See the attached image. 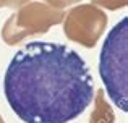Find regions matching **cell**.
<instances>
[{
  "instance_id": "obj_5",
  "label": "cell",
  "mask_w": 128,
  "mask_h": 123,
  "mask_svg": "<svg viewBox=\"0 0 128 123\" xmlns=\"http://www.w3.org/2000/svg\"><path fill=\"white\" fill-rule=\"evenodd\" d=\"M92 101H94V110L91 114L88 123H114L115 122V115H114L112 107L106 101L104 89H97L96 97H92Z\"/></svg>"
},
{
  "instance_id": "obj_7",
  "label": "cell",
  "mask_w": 128,
  "mask_h": 123,
  "mask_svg": "<svg viewBox=\"0 0 128 123\" xmlns=\"http://www.w3.org/2000/svg\"><path fill=\"white\" fill-rule=\"evenodd\" d=\"M42 2L47 3V5H50V6H54V8L62 10V8H66V6L73 5V3L81 2V0H42Z\"/></svg>"
},
{
  "instance_id": "obj_1",
  "label": "cell",
  "mask_w": 128,
  "mask_h": 123,
  "mask_svg": "<svg viewBox=\"0 0 128 123\" xmlns=\"http://www.w3.org/2000/svg\"><path fill=\"white\" fill-rule=\"evenodd\" d=\"M3 91L24 123H68L92 102L94 83L89 66L73 49L29 42L10 62Z\"/></svg>"
},
{
  "instance_id": "obj_10",
  "label": "cell",
  "mask_w": 128,
  "mask_h": 123,
  "mask_svg": "<svg viewBox=\"0 0 128 123\" xmlns=\"http://www.w3.org/2000/svg\"><path fill=\"white\" fill-rule=\"evenodd\" d=\"M0 123H5V122H3V118H2V117H0Z\"/></svg>"
},
{
  "instance_id": "obj_6",
  "label": "cell",
  "mask_w": 128,
  "mask_h": 123,
  "mask_svg": "<svg viewBox=\"0 0 128 123\" xmlns=\"http://www.w3.org/2000/svg\"><path fill=\"white\" fill-rule=\"evenodd\" d=\"M92 5L99 6V8H107V10H118L126 6L128 0H91Z\"/></svg>"
},
{
  "instance_id": "obj_9",
  "label": "cell",
  "mask_w": 128,
  "mask_h": 123,
  "mask_svg": "<svg viewBox=\"0 0 128 123\" xmlns=\"http://www.w3.org/2000/svg\"><path fill=\"white\" fill-rule=\"evenodd\" d=\"M2 6H5V0H0V8Z\"/></svg>"
},
{
  "instance_id": "obj_4",
  "label": "cell",
  "mask_w": 128,
  "mask_h": 123,
  "mask_svg": "<svg viewBox=\"0 0 128 123\" xmlns=\"http://www.w3.org/2000/svg\"><path fill=\"white\" fill-rule=\"evenodd\" d=\"M107 28V15L92 3L72 8L63 18V32L70 41L91 49L97 44Z\"/></svg>"
},
{
  "instance_id": "obj_3",
  "label": "cell",
  "mask_w": 128,
  "mask_h": 123,
  "mask_svg": "<svg viewBox=\"0 0 128 123\" xmlns=\"http://www.w3.org/2000/svg\"><path fill=\"white\" fill-rule=\"evenodd\" d=\"M63 18V10L54 8L44 2H28L6 19L2 28V39L8 45H16L28 36L47 32L52 26L62 23Z\"/></svg>"
},
{
  "instance_id": "obj_2",
  "label": "cell",
  "mask_w": 128,
  "mask_h": 123,
  "mask_svg": "<svg viewBox=\"0 0 128 123\" xmlns=\"http://www.w3.org/2000/svg\"><path fill=\"white\" fill-rule=\"evenodd\" d=\"M128 18L117 23L109 32L100 50L99 73L107 88V94L120 110L126 112L128 105Z\"/></svg>"
},
{
  "instance_id": "obj_8",
  "label": "cell",
  "mask_w": 128,
  "mask_h": 123,
  "mask_svg": "<svg viewBox=\"0 0 128 123\" xmlns=\"http://www.w3.org/2000/svg\"><path fill=\"white\" fill-rule=\"evenodd\" d=\"M29 0H5V6H10V8H20V6L26 5Z\"/></svg>"
}]
</instances>
